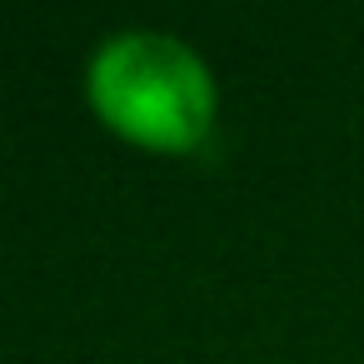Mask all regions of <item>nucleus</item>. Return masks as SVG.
<instances>
[{
	"label": "nucleus",
	"instance_id": "f257e3e1",
	"mask_svg": "<svg viewBox=\"0 0 364 364\" xmlns=\"http://www.w3.org/2000/svg\"><path fill=\"white\" fill-rule=\"evenodd\" d=\"M95 110L135 145L195 150L215 115L205 65L165 36H120L90 70Z\"/></svg>",
	"mask_w": 364,
	"mask_h": 364
}]
</instances>
